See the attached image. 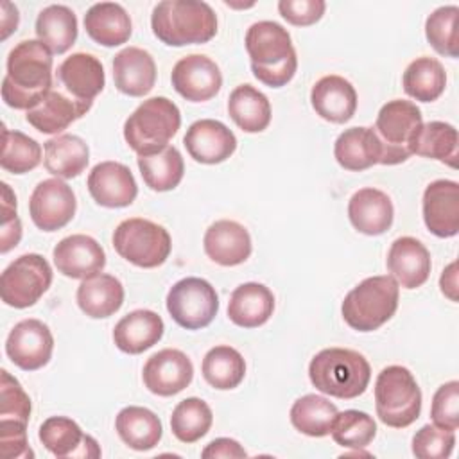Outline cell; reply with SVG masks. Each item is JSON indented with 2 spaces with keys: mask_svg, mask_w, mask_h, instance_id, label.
<instances>
[{
  "mask_svg": "<svg viewBox=\"0 0 459 459\" xmlns=\"http://www.w3.org/2000/svg\"><path fill=\"white\" fill-rule=\"evenodd\" d=\"M52 90V52L39 39L20 41L7 56L2 99L9 108L32 109Z\"/></svg>",
  "mask_w": 459,
  "mask_h": 459,
  "instance_id": "1",
  "label": "cell"
},
{
  "mask_svg": "<svg viewBox=\"0 0 459 459\" xmlns=\"http://www.w3.org/2000/svg\"><path fill=\"white\" fill-rule=\"evenodd\" d=\"M246 50L253 75L271 88L285 86L298 70V56L290 34L276 22L262 20L246 32Z\"/></svg>",
  "mask_w": 459,
  "mask_h": 459,
  "instance_id": "2",
  "label": "cell"
},
{
  "mask_svg": "<svg viewBox=\"0 0 459 459\" xmlns=\"http://www.w3.org/2000/svg\"><path fill=\"white\" fill-rule=\"evenodd\" d=\"M151 29L169 47L199 45L217 34V16L206 2L163 0L152 9Z\"/></svg>",
  "mask_w": 459,
  "mask_h": 459,
  "instance_id": "3",
  "label": "cell"
},
{
  "mask_svg": "<svg viewBox=\"0 0 459 459\" xmlns=\"http://www.w3.org/2000/svg\"><path fill=\"white\" fill-rule=\"evenodd\" d=\"M312 385L333 398L351 400L360 396L371 378L366 357L348 348H325L308 364Z\"/></svg>",
  "mask_w": 459,
  "mask_h": 459,
  "instance_id": "4",
  "label": "cell"
},
{
  "mask_svg": "<svg viewBox=\"0 0 459 459\" xmlns=\"http://www.w3.org/2000/svg\"><path fill=\"white\" fill-rule=\"evenodd\" d=\"M398 298L400 285L391 274L369 276L344 296L341 314L350 328L373 332L394 316Z\"/></svg>",
  "mask_w": 459,
  "mask_h": 459,
  "instance_id": "5",
  "label": "cell"
},
{
  "mask_svg": "<svg viewBox=\"0 0 459 459\" xmlns=\"http://www.w3.org/2000/svg\"><path fill=\"white\" fill-rule=\"evenodd\" d=\"M179 126V108L167 97H151L124 122V138L138 156H147L167 147Z\"/></svg>",
  "mask_w": 459,
  "mask_h": 459,
  "instance_id": "6",
  "label": "cell"
},
{
  "mask_svg": "<svg viewBox=\"0 0 459 459\" xmlns=\"http://www.w3.org/2000/svg\"><path fill=\"white\" fill-rule=\"evenodd\" d=\"M378 420L393 429L412 425L421 412V391L414 375L403 366L384 368L375 382Z\"/></svg>",
  "mask_w": 459,
  "mask_h": 459,
  "instance_id": "7",
  "label": "cell"
},
{
  "mask_svg": "<svg viewBox=\"0 0 459 459\" xmlns=\"http://www.w3.org/2000/svg\"><path fill=\"white\" fill-rule=\"evenodd\" d=\"M113 247L129 264L152 269L169 258L172 240L163 226L149 219L131 217L115 228Z\"/></svg>",
  "mask_w": 459,
  "mask_h": 459,
  "instance_id": "8",
  "label": "cell"
},
{
  "mask_svg": "<svg viewBox=\"0 0 459 459\" xmlns=\"http://www.w3.org/2000/svg\"><path fill=\"white\" fill-rule=\"evenodd\" d=\"M423 118L420 108L403 99L385 102L375 120V134L382 145L380 165L403 163L412 152L411 143Z\"/></svg>",
  "mask_w": 459,
  "mask_h": 459,
  "instance_id": "9",
  "label": "cell"
},
{
  "mask_svg": "<svg viewBox=\"0 0 459 459\" xmlns=\"http://www.w3.org/2000/svg\"><path fill=\"white\" fill-rule=\"evenodd\" d=\"M52 267L38 253H25L11 262L0 276L2 301L14 308L32 307L50 287Z\"/></svg>",
  "mask_w": 459,
  "mask_h": 459,
  "instance_id": "10",
  "label": "cell"
},
{
  "mask_svg": "<svg viewBox=\"0 0 459 459\" xmlns=\"http://www.w3.org/2000/svg\"><path fill=\"white\" fill-rule=\"evenodd\" d=\"M167 310L170 317L186 330L208 326L219 310L215 287L197 276L176 281L167 294Z\"/></svg>",
  "mask_w": 459,
  "mask_h": 459,
  "instance_id": "11",
  "label": "cell"
},
{
  "mask_svg": "<svg viewBox=\"0 0 459 459\" xmlns=\"http://www.w3.org/2000/svg\"><path fill=\"white\" fill-rule=\"evenodd\" d=\"M77 201L72 186L59 178L39 181L29 199V213L36 228L56 231L65 228L75 215Z\"/></svg>",
  "mask_w": 459,
  "mask_h": 459,
  "instance_id": "12",
  "label": "cell"
},
{
  "mask_svg": "<svg viewBox=\"0 0 459 459\" xmlns=\"http://www.w3.org/2000/svg\"><path fill=\"white\" fill-rule=\"evenodd\" d=\"M54 350L50 328L39 319H23L5 339V353L23 371H36L48 364Z\"/></svg>",
  "mask_w": 459,
  "mask_h": 459,
  "instance_id": "13",
  "label": "cell"
},
{
  "mask_svg": "<svg viewBox=\"0 0 459 459\" xmlns=\"http://www.w3.org/2000/svg\"><path fill=\"white\" fill-rule=\"evenodd\" d=\"M145 387L158 396H174L190 385L194 378L192 360L176 348L152 353L142 369Z\"/></svg>",
  "mask_w": 459,
  "mask_h": 459,
  "instance_id": "14",
  "label": "cell"
},
{
  "mask_svg": "<svg viewBox=\"0 0 459 459\" xmlns=\"http://www.w3.org/2000/svg\"><path fill=\"white\" fill-rule=\"evenodd\" d=\"M174 90L190 102H204L215 97L222 86V74L215 61L203 54L181 57L170 75Z\"/></svg>",
  "mask_w": 459,
  "mask_h": 459,
  "instance_id": "15",
  "label": "cell"
},
{
  "mask_svg": "<svg viewBox=\"0 0 459 459\" xmlns=\"http://www.w3.org/2000/svg\"><path fill=\"white\" fill-rule=\"evenodd\" d=\"M88 192L104 208L129 206L138 194L131 169L118 161H100L88 174Z\"/></svg>",
  "mask_w": 459,
  "mask_h": 459,
  "instance_id": "16",
  "label": "cell"
},
{
  "mask_svg": "<svg viewBox=\"0 0 459 459\" xmlns=\"http://www.w3.org/2000/svg\"><path fill=\"white\" fill-rule=\"evenodd\" d=\"M423 221L427 230L441 238L455 237L459 231V183L436 179L423 192Z\"/></svg>",
  "mask_w": 459,
  "mask_h": 459,
  "instance_id": "17",
  "label": "cell"
},
{
  "mask_svg": "<svg viewBox=\"0 0 459 459\" xmlns=\"http://www.w3.org/2000/svg\"><path fill=\"white\" fill-rule=\"evenodd\" d=\"M54 264L63 276L84 280L100 273L106 265L102 246L90 235L75 233L59 240L52 251Z\"/></svg>",
  "mask_w": 459,
  "mask_h": 459,
  "instance_id": "18",
  "label": "cell"
},
{
  "mask_svg": "<svg viewBox=\"0 0 459 459\" xmlns=\"http://www.w3.org/2000/svg\"><path fill=\"white\" fill-rule=\"evenodd\" d=\"M183 143L190 158L204 165L222 163L237 149V138L233 131L213 118H201L190 124Z\"/></svg>",
  "mask_w": 459,
  "mask_h": 459,
  "instance_id": "19",
  "label": "cell"
},
{
  "mask_svg": "<svg viewBox=\"0 0 459 459\" xmlns=\"http://www.w3.org/2000/svg\"><path fill=\"white\" fill-rule=\"evenodd\" d=\"M43 446L59 459L65 457H100L99 443L66 416H50L38 432Z\"/></svg>",
  "mask_w": 459,
  "mask_h": 459,
  "instance_id": "20",
  "label": "cell"
},
{
  "mask_svg": "<svg viewBox=\"0 0 459 459\" xmlns=\"http://www.w3.org/2000/svg\"><path fill=\"white\" fill-rule=\"evenodd\" d=\"M91 100H79L61 90H50L39 104L25 113V120L45 134H57L79 120L91 108Z\"/></svg>",
  "mask_w": 459,
  "mask_h": 459,
  "instance_id": "21",
  "label": "cell"
},
{
  "mask_svg": "<svg viewBox=\"0 0 459 459\" xmlns=\"http://www.w3.org/2000/svg\"><path fill=\"white\" fill-rule=\"evenodd\" d=\"M204 253L219 265L233 267L246 262L251 255L249 231L237 221L222 219L210 224L203 238Z\"/></svg>",
  "mask_w": 459,
  "mask_h": 459,
  "instance_id": "22",
  "label": "cell"
},
{
  "mask_svg": "<svg viewBox=\"0 0 459 459\" xmlns=\"http://www.w3.org/2000/svg\"><path fill=\"white\" fill-rule=\"evenodd\" d=\"M310 104L323 120L344 124L357 111V91L348 79L325 75L312 86Z\"/></svg>",
  "mask_w": 459,
  "mask_h": 459,
  "instance_id": "23",
  "label": "cell"
},
{
  "mask_svg": "<svg viewBox=\"0 0 459 459\" xmlns=\"http://www.w3.org/2000/svg\"><path fill=\"white\" fill-rule=\"evenodd\" d=\"M430 253L414 237H398L387 253V269L403 289L421 287L430 274Z\"/></svg>",
  "mask_w": 459,
  "mask_h": 459,
  "instance_id": "24",
  "label": "cell"
},
{
  "mask_svg": "<svg viewBox=\"0 0 459 459\" xmlns=\"http://www.w3.org/2000/svg\"><path fill=\"white\" fill-rule=\"evenodd\" d=\"M113 81L124 95H147L156 82V63L152 56L140 47L122 48L113 57Z\"/></svg>",
  "mask_w": 459,
  "mask_h": 459,
  "instance_id": "25",
  "label": "cell"
},
{
  "mask_svg": "<svg viewBox=\"0 0 459 459\" xmlns=\"http://www.w3.org/2000/svg\"><path fill=\"white\" fill-rule=\"evenodd\" d=\"M394 217V208L389 195L378 188L366 186L357 190L348 203V219L351 226L364 235L385 233Z\"/></svg>",
  "mask_w": 459,
  "mask_h": 459,
  "instance_id": "26",
  "label": "cell"
},
{
  "mask_svg": "<svg viewBox=\"0 0 459 459\" xmlns=\"http://www.w3.org/2000/svg\"><path fill=\"white\" fill-rule=\"evenodd\" d=\"M57 79L65 91L79 100H91L104 90L102 63L86 52H75L57 66Z\"/></svg>",
  "mask_w": 459,
  "mask_h": 459,
  "instance_id": "27",
  "label": "cell"
},
{
  "mask_svg": "<svg viewBox=\"0 0 459 459\" xmlns=\"http://www.w3.org/2000/svg\"><path fill=\"white\" fill-rule=\"evenodd\" d=\"M163 319L147 308H138L124 316L113 328L117 348L129 355L143 353L163 337Z\"/></svg>",
  "mask_w": 459,
  "mask_h": 459,
  "instance_id": "28",
  "label": "cell"
},
{
  "mask_svg": "<svg viewBox=\"0 0 459 459\" xmlns=\"http://www.w3.org/2000/svg\"><path fill=\"white\" fill-rule=\"evenodd\" d=\"M274 310V296L269 287L247 281L238 285L228 301V317L240 328H256L269 321Z\"/></svg>",
  "mask_w": 459,
  "mask_h": 459,
  "instance_id": "29",
  "label": "cell"
},
{
  "mask_svg": "<svg viewBox=\"0 0 459 459\" xmlns=\"http://www.w3.org/2000/svg\"><path fill=\"white\" fill-rule=\"evenodd\" d=\"M333 156L337 163L346 170H366L382 158V145L373 131V127H350L344 129L335 143H333Z\"/></svg>",
  "mask_w": 459,
  "mask_h": 459,
  "instance_id": "30",
  "label": "cell"
},
{
  "mask_svg": "<svg viewBox=\"0 0 459 459\" xmlns=\"http://www.w3.org/2000/svg\"><path fill=\"white\" fill-rule=\"evenodd\" d=\"M84 29L95 43L102 47H118L129 39L133 23L120 4L99 2L86 11Z\"/></svg>",
  "mask_w": 459,
  "mask_h": 459,
  "instance_id": "31",
  "label": "cell"
},
{
  "mask_svg": "<svg viewBox=\"0 0 459 459\" xmlns=\"http://www.w3.org/2000/svg\"><path fill=\"white\" fill-rule=\"evenodd\" d=\"M79 308L93 319L109 317L120 310L124 303V287L118 278L97 273L84 278L75 294Z\"/></svg>",
  "mask_w": 459,
  "mask_h": 459,
  "instance_id": "32",
  "label": "cell"
},
{
  "mask_svg": "<svg viewBox=\"0 0 459 459\" xmlns=\"http://www.w3.org/2000/svg\"><path fill=\"white\" fill-rule=\"evenodd\" d=\"M43 165L45 169L59 178H77L90 161L88 143L77 134H57L43 143Z\"/></svg>",
  "mask_w": 459,
  "mask_h": 459,
  "instance_id": "33",
  "label": "cell"
},
{
  "mask_svg": "<svg viewBox=\"0 0 459 459\" xmlns=\"http://www.w3.org/2000/svg\"><path fill=\"white\" fill-rule=\"evenodd\" d=\"M118 437L133 450L147 452L154 448L163 434L160 418L147 407H124L115 420Z\"/></svg>",
  "mask_w": 459,
  "mask_h": 459,
  "instance_id": "34",
  "label": "cell"
},
{
  "mask_svg": "<svg viewBox=\"0 0 459 459\" xmlns=\"http://www.w3.org/2000/svg\"><path fill=\"white\" fill-rule=\"evenodd\" d=\"M36 36L52 54H65L77 39L75 13L61 4L47 5L36 18Z\"/></svg>",
  "mask_w": 459,
  "mask_h": 459,
  "instance_id": "35",
  "label": "cell"
},
{
  "mask_svg": "<svg viewBox=\"0 0 459 459\" xmlns=\"http://www.w3.org/2000/svg\"><path fill=\"white\" fill-rule=\"evenodd\" d=\"M457 129L441 120H432L427 124H421V127L416 131L412 143H411V152L437 160L452 169L457 167Z\"/></svg>",
  "mask_w": 459,
  "mask_h": 459,
  "instance_id": "36",
  "label": "cell"
},
{
  "mask_svg": "<svg viewBox=\"0 0 459 459\" xmlns=\"http://www.w3.org/2000/svg\"><path fill=\"white\" fill-rule=\"evenodd\" d=\"M228 115L244 133H260L271 122V104L255 86L240 84L230 93Z\"/></svg>",
  "mask_w": 459,
  "mask_h": 459,
  "instance_id": "37",
  "label": "cell"
},
{
  "mask_svg": "<svg viewBox=\"0 0 459 459\" xmlns=\"http://www.w3.org/2000/svg\"><path fill=\"white\" fill-rule=\"evenodd\" d=\"M136 163L143 183L154 192H169L183 179V156L174 145H167L161 151L147 156H138Z\"/></svg>",
  "mask_w": 459,
  "mask_h": 459,
  "instance_id": "38",
  "label": "cell"
},
{
  "mask_svg": "<svg viewBox=\"0 0 459 459\" xmlns=\"http://www.w3.org/2000/svg\"><path fill=\"white\" fill-rule=\"evenodd\" d=\"M402 84L409 97L420 102H432L445 91L446 74L437 59L421 56L409 63L403 72Z\"/></svg>",
  "mask_w": 459,
  "mask_h": 459,
  "instance_id": "39",
  "label": "cell"
},
{
  "mask_svg": "<svg viewBox=\"0 0 459 459\" xmlns=\"http://www.w3.org/2000/svg\"><path fill=\"white\" fill-rule=\"evenodd\" d=\"M337 407L319 394H305L290 407V423L296 430L310 437H323L332 432Z\"/></svg>",
  "mask_w": 459,
  "mask_h": 459,
  "instance_id": "40",
  "label": "cell"
},
{
  "mask_svg": "<svg viewBox=\"0 0 459 459\" xmlns=\"http://www.w3.org/2000/svg\"><path fill=\"white\" fill-rule=\"evenodd\" d=\"M203 377L204 380L221 391L235 389L246 375V362L240 351L231 346L221 344L206 351L203 364Z\"/></svg>",
  "mask_w": 459,
  "mask_h": 459,
  "instance_id": "41",
  "label": "cell"
},
{
  "mask_svg": "<svg viewBox=\"0 0 459 459\" xmlns=\"http://www.w3.org/2000/svg\"><path fill=\"white\" fill-rule=\"evenodd\" d=\"M213 423L210 405L195 396L181 400L170 416V430L181 443H195L208 434Z\"/></svg>",
  "mask_w": 459,
  "mask_h": 459,
  "instance_id": "42",
  "label": "cell"
},
{
  "mask_svg": "<svg viewBox=\"0 0 459 459\" xmlns=\"http://www.w3.org/2000/svg\"><path fill=\"white\" fill-rule=\"evenodd\" d=\"M2 134L4 145L0 165L4 170L11 174H25L41 163V145L34 138L20 131L7 129L5 126Z\"/></svg>",
  "mask_w": 459,
  "mask_h": 459,
  "instance_id": "43",
  "label": "cell"
},
{
  "mask_svg": "<svg viewBox=\"0 0 459 459\" xmlns=\"http://www.w3.org/2000/svg\"><path fill=\"white\" fill-rule=\"evenodd\" d=\"M459 7L457 5H443L429 14L425 22V36L430 47L448 57L459 56Z\"/></svg>",
  "mask_w": 459,
  "mask_h": 459,
  "instance_id": "44",
  "label": "cell"
},
{
  "mask_svg": "<svg viewBox=\"0 0 459 459\" xmlns=\"http://www.w3.org/2000/svg\"><path fill=\"white\" fill-rule=\"evenodd\" d=\"M330 434L337 445L344 448L360 450L373 441L377 434V423L368 412L348 409L337 412Z\"/></svg>",
  "mask_w": 459,
  "mask_h": 459,
  "instance_id": "45",
  "label": "cell"
},
{
  "mask_svg": "<svg viewBox=\"0 0 459 459\" xmlns=\"http://www.w3.org/2000/svg\"><path fill=\"white\" fill-rule=\"evenodd\" d=\"M30 416V398L20 382L7 371H0V421L27 425Z\"/></svg>",
  "mask_w": 459,
  "mask_h": 459,
  "instance_id": "46",
  "label": "cell"
},
{
  "mask_svg": "<svg viewBox=\"0 0 459 459\" xmlns=\"http://www.w3.org/2000/svg\"><path fill=\"white\" fill-rule=\"evenodd\" d=\"M455 434L436 425H423L412 437V454L418 459H445L452 454Z\"/></svg>",
  "mask_w": 459,
  "mask_h": 459,
  "instance_id": "47",
  "label": "cell"
},
{
  "mask_svg": "<svg viewBox=\"0 0 459 459\" xmlns=\"http://www.w3.org/2000/svg\"><path fill=\"white\" fill-rule=\"evenodd\" d=\"M430 418L436 427L455 432L459 427V382L450 380L437 387L432 396Z\"/></svg>",
  "mask_w": 459,
  "mask_h": 459,
  "instance_id": "48",
  "label": "cell"
},
{
  "mask_svg": "<svg viewBox=\"0 0 459 459\" xmlns=\"http://www.w3.org/2000/svg\"><path fill=\"white\" fill-rule=\"evenodd\" d=\"M22 238V222L16 215V195L7 183H2V235L0 251L7 253Z\"/></svg>",
  "mask_w": 459,
  "mask_h": 459,
  "instance_id": "49",
  "label": "cell"
},
{
  "mask_svg": "<svg viewBox=\"0 0 459 459\" xmlns=\"http://www.w3.org/2000/svg\"><path fill=\"white\" fill-rule=\"evenodd\" d=\"M326 4L323 0H280V14L296 27H307L321 20Z\"/></svg>",
  "mask_w": 459,
  "mask_h": 459,
  "instance_id": "50",
  "label": "cell"
},
{
  "mask_svg": "<svg viewBox=\"0 0 459 459\" xmlns=\"http://www.w3.org/2000/svg\"><path fill=\"white\" fill-rule=\"evenodd\" d=\"M201 455L204 459H210V457H213V459H217V457H247V452L244 450V446L238 441H235L231 437H217L203 448Z\"/></svg>",
  "mask_w": 459,
  "mask_h": 459,
  "instance_id": "51",
  "label": "cell"
},
{
  "mask_svg": "<svg viewBox=\"0 0 459 459\" xmlns=\"http://www.w3.org/2000/svg\"><path fill=\"white\" fill-rule=\"evenodd\" d=\"M439 287H441V292L452 299V301H457V262H452L441 274L439 278Z\"/></svg>",
  "mask_w": 459,
  "mask_h": 459,
  "instance_id": "52",
  "label": "cell"
},
{
  "mask_svg": "<svg viewBox=\"0 0 459 459\" xmlns=\"http://www.w3.org/2000/svg\"><path fill=\"white\" fill-rule=\"evenodd\" d=\"M18 9L9 4V2H4L2 4V39H5L13 30H16L18 27Z\"/></svg>",
  "mask_w": 459,
  "mask_h": 459,
  "instance_id": "53",
  "label": "cell"
}]
</instances>
